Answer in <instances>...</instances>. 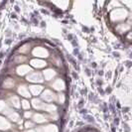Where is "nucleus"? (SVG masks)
I'll list each match as a JSON object with an SVG mask.
<instances>
[{
	"mask_svg": "<svg viewBox=\"0 0 132 132\" xmlns=\"http://www.w3.org/2000/svg\"><path fill=\"white\" fill-rule=\"evenodd\" d=\"M31 64L34 66V67H38V68H43L46 66V63L43 62V61H40V60H34L31 62Z\"/></svg>",
	"mask_w": 132,
	"mask_h": 132,
	"instance_id": "2",
	"label": "nucleus"
},
{
	"mask_svg": "<svg viewBox=\"0 0 132 132\" xmlns=\"http://www.w3.org/2000/svg\"><path fill=\"white\" fill-rule=\"evenodd\" d=\"M26 126H27L28 128H29V126L31 127V126H32V123H30V122H27V123H26Z\"/></svg>",
	"mask_w": 132,
	"mask_h": 132,
	"instance_id": "6",
	"label": "nucleus"
},
{
	"mask_svg": "<svg viewBox=\"0 0 132 132\" xmlns=\"http://www.w3.org/2000/svg\"><path fill=\"white\" fill-rule=\"evenodd\" d=\"M28 80H31V82H42V78L39 74L35 72V74H32L30 76H28Z\"/></svg>",
	"mask_w": 132,
	"mask_h": 132,
	"instance_id": "1",
	"label": "nucleus"
},
{
	"mask_svg": "<svg viewBox=\"0 0 132 132\" xmlns=\"http://www.w3.org/2000/svg\"><path fill=\"white\" fill-rule=\"evenodd\" d=\"M23 106H24L25 108H27V107H29V104H28V102H27V101H25V100L23 101Z\"/></svg>",
	"mask_w": 132,
	"mask_h": 132,
	"instance_id": "5",
	"label": "nucleus"
},
{
	"mask_svg": "<svg viewBox=\"0 0 132 132\" xmlns=\"http://www.w3.org/2000/svg\"><path fill=\"white\" fill-rule=\"evenodd\" d=\"M37 89H35V86H32L31 87V90L32 91H34V93L36 94V93H39L41 90H42V86H36Z\"/></svg>",
	"mask_w": 132,
	"mask_h": 132,
	"instance_id": "4",
	"label": "nucleus"
},
{
	"mask_svg": "<svg viewBox=\"0 0 132 132\" xmlns=\"http://www.w3.org/2000/svg\"><path fill=\"white\" fill-rule=\"evenodd\" d=\"M34 55H37V56H39V57H47L46 55H47V52L45 50H42V49H40V48H37L35 51H34Z\"/></svg>",
	"mask_w": 132,
	"mask_h": 132,
	"instance_id": "3",
	"label": "nucleus"
}]
</instances>
